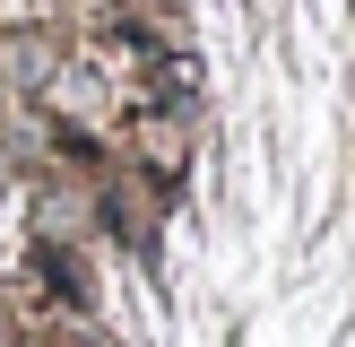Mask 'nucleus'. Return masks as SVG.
I'll list each match as a JSON object with an SVG mask.
<instances>
[{
  "instance_id": "1",
  "label": "nucleus",
  "mask_w": 355,
  "mask_h": 347,
  "mask_svg": "<svg viewBox=\"0 0 355 347\" xmlns=\"http://www.w3.org/2000/svg\"><path fill=\"white\" fill-rule=\"evenodd\" d=\"M0 113H9V78H0Z\"/></svg>"
},
{
  "instance_id": "2",
  "label": "nucleus",
  "mask_w": 355,
  "mask_h": 347,
  "mask_svg": "<svg viewBox=\"0 0 355 347\" xmlns=\"http://www.w3.org/2000/svg\"><path fill=\"white\" fill-rule=\"evenodd\" d=\"M0 183H9V156H0Z\"/></svg>"
}]
</instances>
